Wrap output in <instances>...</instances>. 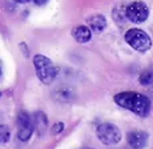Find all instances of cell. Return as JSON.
I'll list each match as a JSON object with an SVG mask.
<instances>
[{
    "label": "cell",
    "mask_w": 153,
    "mask_h": 149,
    "mask_svg": "<svg viewBox=\"0 0 153 149\" xmlns=\"http://www.w3.org/2000/svg\"><path fill=\"white\" fill-rule=\"evenodd\" d=\"M114 104H117L120 108L125 110H129L131 113L139 116V117H148L152 108V101L146 95L134 90H125L119 92L113 96Z\"/></svg>",
    "instance_id": "cell-1"
},
{
    "label": "cell",
    "mask_w": 153,
    "mask_h": 149,
    "mask_svg": "<svg viewBox=\"0 0 153 149\" xmlns=\"http://www.w3.org/2000/svg\"><path fill=\"white\" fill-rule=\"evenodd\" d=\"M32 63H33L35 73H36L37 79L45 85H51L59 76L60 68L49 57L44 56L42 53L33 55Z\"/></svg>",
    "instance_id": "cell-2"
},
{
    "label": "cell",
    "mask_w": 153,
    "mask_h": 149,
    "mask_svg": "<svg viewBox=\"0 0 153 149\" xmlns=\"http://www.w3.org/2000/svg\"><path fill=\"white\" fill-rule=\"evenodd\" d=\"M124 40L134 51L145 53L152 48V37L141 28H129L124 33Z\"/></svg>",
    "instance_id": "cell-3"
},
{
    "label": "cell",
    "mask_w": 153,
    "mask_h": 149,
    "mask_svg": "<svg viewBox=\"0 0 153 149\" xmlns=\"http://www.w3.org/2000/svg\"><path fill=\"white\" fill-rule=\"evenodd\" d=\"M96 137L104 145H117L123 140V133L117 125L112 122H101L96 127Z\"/></svg>",
    "instance_id": "cell-4"
},
{
    "label": "cell",
    "mask_w": 153,
    "mask_h": 149,
    "mask_svg": "<svg viewBox=\"0 0 153 149\" xmlns=\"http://www.w3.org/2000/svg\"><path fill=\"white\" fill-rule=\"evenodd\" d=\"M149 7L141 0H134L125 7V17L132 24H143L149 17Z\"/></svg>",
    "instance_id": "cell-5"
},
{
    "label": "cell",
    "mask_w": 153,
    "mask_h": 149,
    "mask_svg": "<svg viewBox=\"0 0 153 149\" xmlns=\"http://www.w3.org/2000/svg\"><path fill=\"white\" fill-rule=\"evenodd\" d=\"M16 124H17V140H20L22 142H28L35 133V125L32 116L25 110H20L17 113Z\"/></svg>",
    "instance_id": "cell-6"
},
{
    "label": "cell",
    "mask_w": 153,
    "mask_h": 149,
    "mask_svg": "<svg viewBox=\"0 0 153 149\" xmlns=\"http://www.w3.org/2000/svg\"><path fill=\"white\" fill-rule=\"evenodd\" d=\"M149 133L145 130L134 129L126 133V142L132 149H144L148 145Z\"/></svg>",
    "instance_id": "cell-7"
},
{
    "label": "cell",
    "mask_w": 153,
    "mask_h": 149,
    "mask_svg": "<svg viewBox=\"0 0 153 149\" xmlns=\"http://www.w3.org/2000/svg\"><path fill=\"white\" fill-rule=\"evenodd\" d=\"M76 97V90L71 85H60L52 90V99L57 103H71Z\"/></svg>",
    "instance_id": "cell-8"
},
{
    "label": "cell",
    "mask_w": 153,
    "mask_h": 149,
    "mask_svg": "<svg viewBox=\"0 0 153 149\" xmlns=\"http://www.w3.org/2000/svg\"><path fill=\"white\" fill-rule=\"evenodd\" d=\"M85 23H87V25L91 28V31L93 33H101L108 27L107 17L102 15V13H93V15L88 16Z\"/></svg>",
    "instance_id": "cell-9"
},
{
    "label": "cell",
    "mask_w": 153,
    "mask_h": 149,
    "mask_svg": "<svg viewBox=\"0 0 153 149\" xmlns=\"http://www.w3.org/2000/svg\"><path fill=\"white\" fill-rule=\"evenodd\" d=\"M33 119V125H35V132L39 137H43L48 130V117L43 110H37L32 115Z\"/></svg>",
    "instance_id": "cell-10"
},
{
    "label": "cell",
    "mask_w": 153,
    "mask_h": 149,
    "mask_svg": "<svg viewBox=\"0 0 153 149\" xmlns=\"http://www.w3.org/2000/svg\"><path fill=\"white\" fill-rule=\"evenodd\" d=\"M71 33H72L73 39H75L77 43H80V44H85V43L91 42L93 32L91 31V28L88 27V25L80 24V25H76Z\"/></svg>",
    "instance_id": "cell-11"
},
{
    "label": "cell",
    "mask_w": 153,
    "mask_h": 149,
    "mask_svg": "<svg viewBox=\"0 0 153 149\" xmlns=\"http://www.w3.org/2000/svg\"><path fill=\"white\" fill-rule=\"evenodd\" d=\"M139 83L141 85H151L153 84V67H149L145 71L141 72L139 76Z\"/></svg>",
    "instance_id": "cell-12"
},
{
    "label": "cell",
    "mask_w": 153,
    "mask_h": 149,
    "mask_svg": "<svg viewBox=\"0 0 153 149\" xmlns=\"http://www.w3.org/2000/svg\"><path fill=\"white\" fill-rule=\"evenodd\" d=\"M11 140V129L8 125L0 124V144H8Z\"/></svg>",
    "instance_id": "cell-13"
},
{
    "label": "cell",
    "mask_w": 153,
    "mask_h": 149,
    "mask_svg": "<svg viewBox=\"0 0 153 149\" xmlns=\"http://www.w3.org/2000/svg\"><path fill=\"white\" fill-rule=\"evenodd\" d=\"M64 128H65V124H64V122H61V121H57V122H55V124L51 127V133L53 134V136L61 134V133H63V130H64Z\"/></svg>",
    "instance_id": "cell-14"
},
{
    "label": "cell",
    "mask_w": 153,
    "mask_h": 149,
    "mask_svg": "<svg viewBox=\"0 0 153 149\" xmlns=\"http://www.w3.org/2000/svg\"><path fill=\"white\" fill-rule=\"evenodd\" d=\"M32 1H33L37 7H43V5H45L49 1V0H32Z\"/></svg>",
    "instance_id": "cell-15"
},
{
    "label": "cell",
    "mask_w": 153,
    "mask_h": 149,
    "mask_svg": "<svg viewBox=\"0 0 153 149\" xmlns=\"http://www.w3.org/2000/svg\"><path fill=\"white\" fill-rule=\"evenodd\" d=\"M12 1H15V3H17V4H27V3H29V1H32V0H12Z\"/></svg>",
    "instance_id": "cell-16"
},
{
    "label": "cell",
    "mask_w": 153,
    "mask_h": 149,
    "mask_svg": "<svg viewBox=\"0 0 153 149\" xmlns=\"http://www.w3.org/2000/svg\"><path fill=\"white\" fill-rule=\"evenodd\" d=\"M3 77V68H1V64H0V80H1Z\"/></svg>",
    "instance_id": "cell-17"
},
{
    "label": "cell",
    "mask_w": 153,
    "mask_h": 149,
    "mask_svg": "<svg viewBox=\"0 0 153 149\" xmlns=\"http://www.w3.org/2000/svg\"><path fill=\"white\" fill-rule=\"evenodd\" d=\"M81 149H95V148H89V147H85V148H81Z\"/></svg>",
    "instance_id": "cell-18"
},
{
    "label": "cell",
    "mask_w": 153,
    "mask_h": 149,
    "mask_svg": "<svg viewBox=\"0 0 153 149\" xmlns=\"http://www.w3.org/2000/svg\"><path fill=\"white\" fill-rule=\"evenodd\" d=\"M0 97H1V92H0Z\"/></svg>",
    "instance_id": "cell-19"
}]
</instances>
